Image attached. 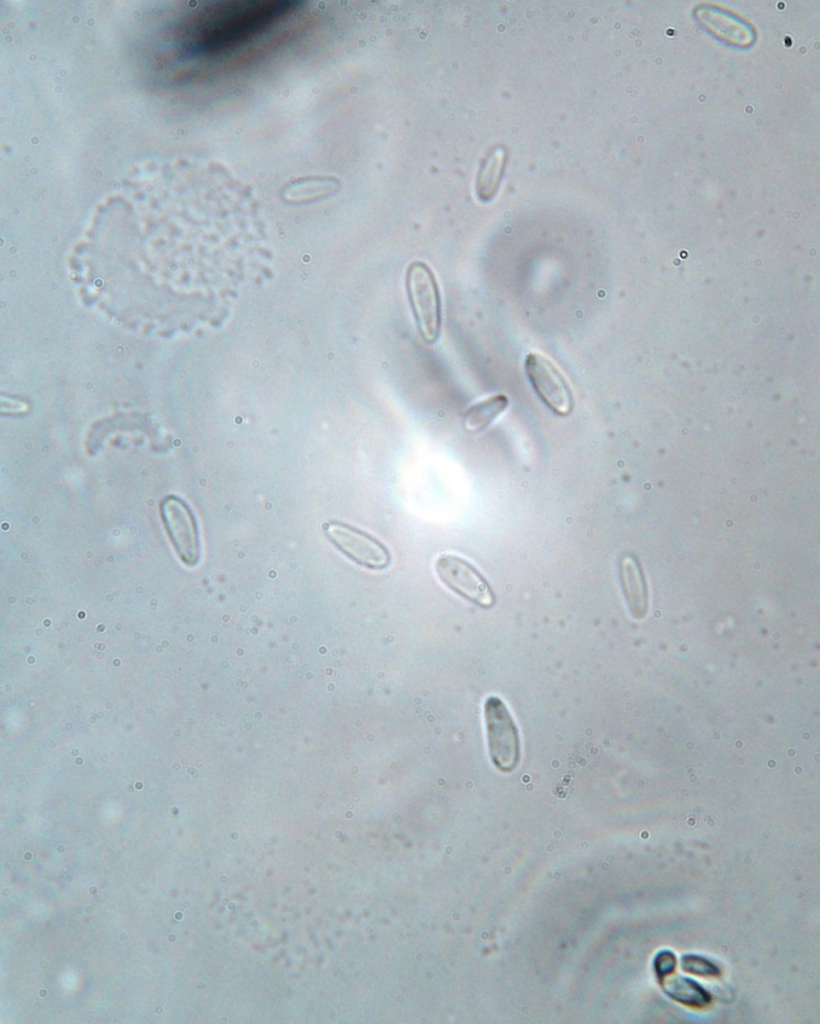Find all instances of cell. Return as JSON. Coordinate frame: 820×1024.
Segmentation results:
<instances>
[{
  "label": "cell",
  "mask_w": 820,
  "mask_h": 1024,
  "mask_svg": "<svg viewBox=\"0 0 820 1024\" xmlns=\"http://www.w3.org/2000/svg\"><path fill=\"white\" fill-rule=\"evenodd\" d=\"M505 162V153L497 150L489 155L477 177L476 189L483 200L490 199L496 192Z\"/></svg>",
  "instance_id": "9c48e42d"
},
{
  "label": "cell",
  "mask_w": 820,
  "mask_h": 1024,
  "mask_svg": "<svg viewBox=\"0 0 820 1024\" xmlns=\"http://www.w3.org/2000/svg\"><path fill=\"white\" fill-rule=\"evenodd\" d=\"M406 289L421 337L425 342H435L442 325L441 295L437 279L426 263L419 260L410 263Z\"/></svg>",
  "instance_id": "6da1fadb"
},
{
  "label": "cell",
  "mask_w": 820,
  "mask_h": 1024,
  "mask_svg": "<svg viewBox=\"0 0 820 1024\" xmlns=\"http://www.w3.org/2000/svg\"><path fill=\"white\" fill-rule=\"evenodd\" d=\"M526 376L541 401L555 414L566 416L573 410V394L559 368L545 355L529 352L524 361Z\"/></svg>",
  "instance_id": "3957f363"
},
{
  "label": "cell",
  "mask_w": 820,
  "mask_h": 1024,
  "mask_svg": "<svg viewBox=\"0 0 820 1024\" xmlns=\"http://www.w3.org/2000/svg\"><path fill=\"white\" fill-rule=\"evenodd\" d=\"M328 539L348 558L369 569H384L391 556L387 547L367 532L346 523L331 521L326 525Z\"/></svg>",
  "instance_id": "5b68a950"
},
{
  "label": "cell",
  "mask_w": 820,
  "mask_h": 1024,
  "mask_svg": "<svg viewBox=\"0 0 820 1024\" xmlns=\"http://www.w3.org/2000/svg\"><path fill=\"white\" fill-rule=\"evenodd\" d=\"M490 761L502 773L513 772L520 761L521 745L516 722L498 696H489L483 705Z\"/></svg>",
  "instance_id": "7a4b0ae2"
},
{
  "label": "cell",
  "mask_w": 820,
  "mask_h": 1024,
  "mask_svg": "<svg viewBox=\"0 0 820 1024\" xmlns=\"http://www.w3.org/2000/svg\"><path fill=\"white\" fill-rule=\"evenodd\" d=\"M681 968L690 974L699 976H718L720 969L710 960L693 954H686L681 957Z\"/></svg>",
  "instance_id": "8fae6325"
},
{
  "label": "cell",
  "mask_w": 820,
  "mask_h": 1024,
  "mask_svg": "<svg viewBox=\"0 0 820 1024\" xmlns=\"http://www.w3.org/2000/svg\"><path fill=\"white\" fill-rule=\"evenodd\" d=\"M439 580L462 598L483 608L494 604L492 588L481 572L468 560L451 553L439 555L435 561Z\"/></svg>",
  "instance_id": "277c9868"
},
{
  "label": "cell",
  "mask_w": 820,
  "mask_h": 1024,
  "mask_svg": "<svg viewBox=\"0 0 820 1024\" xmlns=\"http://www.w3.org/2000/svg\"><path fill=\"white\" fill-rule=\"evenodd\" d=\"M508 403L506 395L497 394L473 404L464 415L466 429L473 432L484 430L506 410Z\"/></svg>",
  "instance_id": "ba28073f"
},
{
  "label": "cell",
  "mask_w": 820,
  "mask_h": 1024,
  "mask_svg": "<svg viewBox=\"0 0 820 1024\" xmlns=\"http://www.w3.org/2000/svg\"><path fill=\"white\" fill-rule=\"evenodd\" d=\"M161 515L171 543L180 559L194 566L200 559V540L195 517L181 499L169 496L161 503Z\"/></svg>",
  "instance_id": "8992f818"
},
{
  "label": "cell",
  "mask_w": 820,
  "mask_h": 1024,
  "mask_svg": "<svg viewBox=\"0 0 820 1024\" xmlns=\"http://www.w3.org/2000/svg\"><path fill=\"white\" fill-rule=\"evenodd\" d=\"M306 181L307 182L304 183H298V185L303 186V188L298 187L296 189H290L288 191V196L291 199H313L331 190V186L334 184L333 182H329L326 178H308Z\"/></svg>",
  "instance_id": "30bf717a"
},
{
  "label": "cell",
  "mask_w": 820,
  "mask_h": 1024,
  "mask_svg": "<svg viewBox=\"0 0 820 1024\" xmlns=\"http://www.w3.org/2000/svg\"><path fill=\"white\" fill-rule=\"evenodd\" d=\"M659 983L670 998L686 1006L702 1008L711 1002L710 994L690 978L671 973Z\"/></svg>",
  "instance_id": "52a82bcc"
},
{
  "label": "cell",
  "mask_w": 820,
  "mask_h": 1024,
  "mask_svg": "<svg viewBox=\"0 0 820 1024\" xmlns=\"http://www.w3.org/2000/svg\"><path fill=\"white\" fill-rule=\"evenodd\" d=\"M653 965L658 981H660L665 976L674 972L676 957L670 950L659 951L654 958Z\"/></svg>",
  "instance_id": "7c38bea8"
}]
</instances>
